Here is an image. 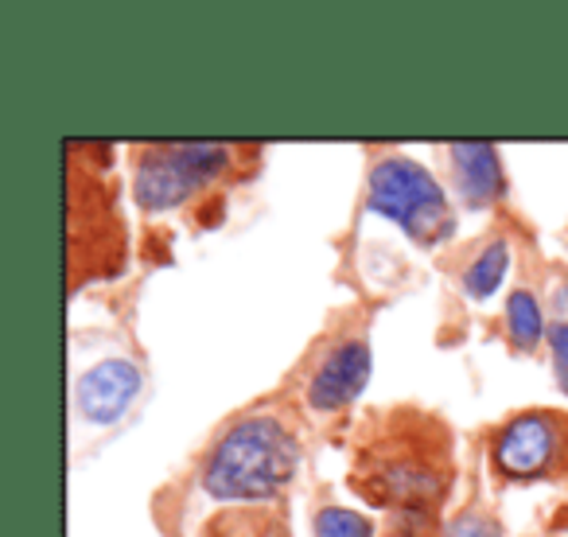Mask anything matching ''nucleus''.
<instances>
[{"label":"nucleus","instance_id":"f257e3e1","mask_svg":"<svg viewBox=\"0 0 568 537\" xmlns=\"http://www.w3.org/2000/svg\"><path fill=\"white\" fill-rule=\"evenodd\" d=\"M301 464L293 417L257 405L211 436L180 483L156 495L152 514L168 537H288L284 490Z\"/></svg>","mask_w":568,"mask_h":537},{"label":"nucleus","instance_id":"f03ea898","mask_svg":"<svg viewBox=\"0 0 568 537\" xmlns=\"http://www.w3.org/2000/svg\"><path fill=\"white\" fill-rule=\"evenodd\" d=\"M456 475V440L444 417L389 405L358 421L351 436V490L394 514L436 518Z\"/></svg>","mask_w":568,"mask_h":537},{"label":"nucleus","instance_id":"7ed1b4c3","mask_svg":"<svg viewBox=\"0 0 568 537\" xmlns=\"http://www.w3.org/2000/svg\"><path fill=\"white\" fill-rule=\"evenodd\" d=\"M257 149L245 144H141L133 164V199L141 211L164 214L203 195L214 183H230L253 168Z\"/></svg>","mask_w":568,"mask_h":537},{"label":"nucleus","instance_id":"20e7f679","mask_svg":"<svg viewBox=\"0 0 568 537\" xmlns=\"http://www.w3.org/2000/svg\"><path fill=\"white\" fill-rule=\"evenodd\" d=\"M366 206L394 219L417 245H436L452 234V206L444 188L402 152H382L366 172Z\"/></svg>","mask_w":568,"mask_h":537},{"label":"nucleus","instance_id":"39448f33","mask_svg":"<svg viewBox=\"0 0 568 537\" xmlns=\"http://www.w3.org/2000/svg\"><path fill=\"white\" fill-rule=\"evenodd\" d=\"M371 378V335L366 316L347 312L339 316L316 343L308 347L301 363V394L304 405L320 417L343 413Z\"/></svg>","mask_w":568,"mask_h":537},{"label":"nucleus","instance_id":"423d86ee","mask_svg":"<svg viewBox=\"0 0 568 537\" xmlns=\"http://www.w3.org/2000/svg\"><path fill=\"white\" fill-rule=\"evenodd\" d=\"M490 467L510 483L568 479V409H521L490 440Z\"/></svg>","mask_w":568,"mask_h":537},{"label":"nucleus","instance_id":"0eeeda50","mask_svg":"<svg viewBox=\"0 0 568 537\" xmlns=\"http://www.w3.org/2000/svg\"><path fill=\"white\" fill-rule=\"evenodd\" d=\"M141 394V366L129 358H102L74 386V405L94 425H113Z\"/></svg>","mask_w":568,"mask_h":537},{"label":"nucleus","instance_id":"6e6552de","mask_svg":"<svg viewBox=\"0 0 568 537\" xmlns=\"http://www.w3.org/2000/svg\"><path fill=\"white\" fill-rule=\"evenodd\" d=\"M448 172H452V188L459 191L464 206L479 211L490 206L495 199H503V156H498L495 144H448Z\"/></svg>","mask_w":568,"mask_h":537},{"label":"nucleus","instance_id":"1a4fd4ad","mask_svg":"<svg viewBox=\"0 0 568 537\" xmlns=\"http://www.w3.org/2000/svg\"><path fill=\"white\" fill-rule=\"evenodd\" d=\"M506 257H510V245H506L503 237H490V242L475 253L471 265L464 268V293L471 296V301H487V296L495 293L506 273Z\"/></svg>","mask_w":568,"mask_h":537},{"label":"nucleus","instance_id":"9d476101","mask_svg":"<svg viewBox=\"0 0 568 537\" xmlns=\"http://www.w3.org/2000/svg\"><path fill=\"white\" fill-rule=\"evenodd\" d=\"M541 304H537V296L529 293V288H518V293H510V301H506V335H510V343L518 351H534L537 343H541Z\"/></svg>","mask_w":568,"mask_h":537},{"label":"nucleus","instance_id":"9b49d317","mask_svg":"<svg viewBox=\"0 0 568 537\" xmlns=\"http://www.w3.org/2000/svg\"><path fill=\"white\" fill-rule=\"evenodd\" d=\"M312 534L316 537H374L371 518L355 510H343V506H320L316 518H312Z\"/></svg>","mask_w":568,"mask_h":537},{"label":"nucleus","instance_id":"f8f14e48","mask_svg":"<svg viewBox=\"0 0 568 537\" xmlns=\"http://www.w3.org/2000/svg\"><path fill=\"white\" fill-rule=\"evenodd\" d=\"M444 537H503V526L487 510H464L444 529Z\"/></svg>","mask_w":568,"mask_h":537},{"label":"nucleus","instance_id":"ddd939ff","mask_svg":"<svg viewBox=\"0 0 568 537\" xmlns=\"http://www.w3.org/2000/svg\"><path fill=\"white\" fill-rule=\"evenodd\" d=\"M549 347H552V371H557V386L568 394V320H557L549 327Z\"/></svg>","mask_w":568,"mask_h":537}]
</instances>
